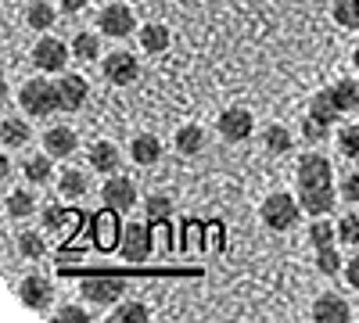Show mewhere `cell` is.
<instances>
[{"label": "cell", "mask_w": 359, "mask_h": 323, "mask_svg": "<svg viewBox=\"0 0 359 323\" xmlns=\"http://www.w3.org/2000/svg\"><path fill=\"white\" fill-rule=\"evenodd\" d=\"M298 194L309 216H327L334 209V187H331V162L323 155H302L298 162Z\"/></svg>", "instance_id": "obj_1"}, {"label": "cell", "mask_w": 359, "mask_h": 323, "mask_svg": "<svg viewBox=\"0 0 359 323\" xmlns=\"http://www.w3.org/2000/svg\"><path fill=\"white\" fill-rule=\"evenodd\" d=\"M352 108H359V83L355 79H341V83L327 86L323 94L313 97V111L309 115H316V119H323V123H334L338 115H345Z\"/></svg>", "instance_id": "obj_2"}, {"label": "cell", "mask_w": 359, "mask_h": 323, "mask_svg": "<svg viewBox=\"0 0 359 323\" xmlns=\"http://www.w3.org/2000/svg\"><path fill=\"white\" fill-rule=\"evenodd\" d=\"M18 101H22V108H25L29 115H36V119H43V115H50V111L62 108V94H57V86L47 83V79H29V83L22 86Z\"/></svg>", "instance_id": "obj_3"}, {"label": "cell", "mask_w": 359, "mask_h": 323, "mask_svg": "<svg viewBox=\"0 0 359 323\" xmlns=\"http://www.w3.org/2000/svg\"><path fill=\"white\" fill-rule=\"evenodd\" d=\"M298 219V205L291 194H269L262 201V223L269 230H291Z\"/></svg>", "instance_id": "obj_4"}, {"label": "cell", "mask_w": 359, "mask_h": 323, "mask_svg": "<svg viewBox=\"0 0 359 323\" xmlns=\"http://www.w3.org/2000/svg\"><path fill=\"white\" fill-rule=\"evenodd\" d=\"M97 25H101V33H104V36L123 40V36H130L133 29H137V18H133V11H130L126 4H108V8L101 11Z\"/></svg>", "instance_id": "obj_5"}, {"label": "cell", "mask_w": 359, "mask_h": 323, "mask_svg": "<svg viewBox=\"0 0 359 323\" xmlns=\"http://www.w3.org/2000/svg\"><path fill=\"white\" fill-rule=\"evenodd\" d=\"M252 111L248 108H226L223 115H219V137L223 140H230V144H241V140H248L252 137Z\"/></svg>", "instance_id": "obj_6"}, {"label": "cell", "mask_w": 359, "mask_h": 323, "mask_svg": "<svg viewBox=\"0 0 359 323\" xmlns=\"http://www.w3.org/2000/svg\"><path fill=\"white\" fill-rule=\"evenodd\" d=\"M33 62H36V69H43V72H62L65 62H69V47H65L62 40H54V36H43V40L33 47Z\"/></svg>", "instance_id": "obj_7"}, {"label": "cell", "mask_w": 359, "mask_h": 323, "mask_svg": "<svg viewBox=\"0 0 359 323\" xmlns=\"http://www.w3.org/2000/svg\"><path fill=\"white\" fill-rule=\"evenodd\" d=\"M83 298L94 302V305H111L123 298V280L115 277H90L83 280Z\"/></svg>", "instance_id": "obj_8"}, {"label": "cell", "mask_w": 359, "mask_h": 323, "mask_svg": "<svg viewBox=\"0 0 359 323\" xmlns=\"http://www.w3.org/2000/svg\"><path fill=\"white\" fill-rule=\"evenodd\" d=\"M101 194H104V205L115 209V212H130L137 205V187H133V180H126V176H111Z\"/></svg>", "instance_id": "obj_9"}, {"label": "cell", "mask_w": 359, "mask_h": 323, "mask_svg": "<svg viewBox=\"0 0 359 323\" xmlns=\"http://www.w3.org/2000/svg\"><path fill=\"white\" fill-rule=\"evenodd\" d=\"M104 79L115 83V86H130L137 79V57L126 54V50H115L104 57Z\"/></svg>", "instance_id": "obj_10"}, {"label": "cell", "mask_w": 359, "mask_h": 323, "mask_svg": "<svg viewBox=\"0 0 359 323\" xmlns=\"http://www.w3.org/2000/svg\"><path fill=\"white\" fill-rule=\"evenodd\" d=\"M57 94H62V108L65 111H79L83 101L90 97V83L76 72H65V79H57Z\"/></svg>", "instance_id": "obj_11"}, {"label": "cell", "mask_w": 359, "mask_h": 323, "mask_svg": "<svg viewBox=\"0 0 359 323\" xmlns=\"http://www.w3.org/2000/svg\"><path fill=\"white\" fill-rule=\"evenodd\" d=\"M18 298H22V305L25 309H47L50 305V284L43 280V277H22V284H18Z\"/></svg>", "instance_id": "obj_12"}, {"label": "cell", "mask_w": 359, "mask_h": 323, "mask_svg": "<svg viewBox=\"0 0 359 323\" xmlns=\"http://www.w3.org/2000/svg\"><path fill=\"white\" fill-rule=\"evenodd\" d=\"M147 252H151V233H147L144 223H130L126 233H123V255L130 262H144Z\"/></svg>", "instance_id": "obj_13"}, {"label": "cell", "mask_w": 359, "mask_h": 323, "mask_svg": "<svg viewBox=\"0 0 359 323\" xmlns=\"http://www.w3.org/2000/svg\"><path fill=\"white\" fill-rule=\"evenodd\" d=\"M348 305L338 298V295H323V298H316V305H313V319L316 323H348Z\"/></svg>", "instance_id": "obj_14"}, {"label": "cell", "mask_w": 359, "mask_h": 323, "mask_svg": "<svg viewBox=\"0 0 359 323\" xmlns=\"http://www.w3.org/2000/svg\"><path fill=\"white\" fill-rule=\"evenodd\" d=\"M76 130H69V126H54V130H47V137H43V148H47V155H54V158H65V155H72L76 151Z\"/></svg>", "instance_id": "obj_15"}, {"label": "cell", "mask_w": 359, "mask_h": 323, "mask_svg": "<svg viewBox=\"0 0 359 323\" xmlns=\"http://www.w3.org/2000/svg\"><path fill=\"white\" fill-rule=\"evenodd\" d=\"M111 212H115V209H111ZM111 212H104V216L94 219V226H97V245H101L104 252H111L115 245H123V233H118V223H115Z\"/></svg>", "instance_id": "obj_16"}, {"label": "cell", "mask_w": 359, "mask_h": 323, "mask_svg": "<svg viewBox=\"0 0 359 323\" xmlns=\"http://www.w3.org/2000/svg\"><path fill=\"white\" fill-rule=\"evenodd\" d=\"M140 47H144L147 54H162V50L169 47V29L158 25V22L144 25V29H140Z\"/></svg>", "instance_id": "obj_17"}, {"label": "cell", "mask_w": 359, "mask_h": 323, "mask_svg": "<svg viewBox=\"0 0 359 323\" xmlns=\"http://www.w3.org/2000/svg\"><path fill=\"white\" fill-rule=\"evenodd\" d=\"M130 155H133L137 165H155V162L162 158V144H158L155 137H137L133 148H130Z\"/></svg>", "instance_id": "obj_18"}, {"label": "cell", "mask_w": 359, "mask_h": 323, "mask_svg": "<svg viewBox=\"0 0 359 323\" xmlns=\"http://www.w3.org/2000/svg\"><path fill=\"white\" fill-rule=\"evenodd\" d=\"M90 165H94L97 172H115V169H118V151H115V144H108V140L94 144V148H90Z\"/></svg>", "instance_id": "obj_19"}, {"label": "cell", "mask_w": 359, "mask_h": 323, "mask_svg": "<svg viewBox=\"0 0 359 323\" xmlns=\"http://www.w3.org/2000/svg\"><path fill=\"white\" fill-rule=\"evenodd\" d=\"M205 148V133H201V126H184L176 133V151L180 155H198Z\"/></svg>", "instance_id": "obj_20"}, {"label": "cell", "mask_w": 359, "mask_h": 323, "mask_svg": "<svg viewBox=\"0 0 359 323\" xmlns=\"http://www.w3.org/2000/svg\"><path fill=\"white\" fill-rule=\"evenodd\" d=\"M111 319L115 323H147V319H151V309L140 305V302H126L123 309L111 312Z\"/></svg>", "instance_id": "obj_21"}, {"label": "cell", "mask_w": 359, "mask_h": 323, "mask_svg": "<svg viewBox=\"0 0 359 323\" xmlns=\"http://www.w3.org/2000/svg\"><path fill=\"white\" fill-rule=\"evenodd\" d=\"M334 22L345 29H359V0H334Z\"/></svg>", "instance_id": "obj_22"}, {"label": "cell", "mask_w": 359, "mask_h": 323, "mask_svg": "<svg viewBox=\"0 0 359 323\" xmlns=\"http://www.w3.org/2000/svg\"><path fill=\"white\" fill-rule=\"evenodd\" d=\"M57 191H62L65 198H83L86 194V176L76 172V169H69L62 180H57Z\"/></svg>", "instance_id": "obj_23"}, {"label": "cell", "mask_w": 359, "mask_h": 323, "mask_svg": "<svg viewBox=\"0 0 359 323\" xmlns=\"http://www.w3.org/2000/svg\"><path fill=\"white\" fill-rule=\"evenodd\" d=\"M33 209H36V201H33V194H29V191H15V194H8V216L22 219V216H29Z\"/></svg>", "instance_id": "obj_24"}, {"label": "cell", "mask_w": 359, "mask_h": 323, "mask_svg": "<svg viewBox=\"0 0 359 323\" xmlns=\"http://www.w3.org/2000/svg\"><path fill=\"white\" fill-rule=\"evenodd\" d=\"M97 36L94 33H79L76 40H72V54L79 57V62H94V57H97Z\"/></svg>", "instance_id": "obj_25"}, {"label": "cell", "mask_w": 359, "mask_h": 323, "mask_svg": "<svg viewBox=\"0 0 359 323\" xmlns=\"http://www.w3.org/2000/svg\"><path fill=\"white\" fill-rule=\"evenodd\" d=\"M29 137H33V133H29V126L22 119H4V144H8V148H22Z\"/></svg>", "instance_id": "obj_26"}, {"label": "cell", "mask_w": 359, "mask_h": 323, "mask_svg": "<svg viewBox=\"0 0 359 323\" xmlns=\"http://www.w3.org/2000/svg\"><path fill=\"white\" fill-rule=\"evenodd\" d=\"M266 148L273 151V155H287L291 151V133L284 126H269L266 130Z\"/></svg>", "instance_id": "obj_27"}, {"label": "cell", "mask_w": 359, "mask_h": 323, "mask_svg": "<svg viewBox=\"0 0 359 323\" xmlns=\"http://www.w3.org/2000/svg\"><path fill=\"white\" fill-rule=\"evenodd\" d=\"M22 172H25V180H33V184H47L50 180V158H29Z\"/></svg>", "instance_id": "obj_28"}, {"label": "cell", "mask_w": 359, "mask_h": 323, "mask_svg": "<svg viewBox=\"0 0 359 323\" xmlns=\"http://www.w3.org/2000/svg\"><path fill=\"white\" fill-rule=\"evenodd\" d=\"M18 252L25 255V259H40L43 255V238L36 230H25L22 238H18Z\"/></svg>", "instance_id": "obj_29"}, {"label": "cell", "mask_w": 359, "mask_h": 323, "mask_svg": "<svg viewBox=\"0 0 359 323\" xmlns=\"http://www.w3.org/2000/svg\"><path fill=\"white\" fill-rule=\"evenodd\" d=\"M25 18H29V25H33V29H47V25H54V8L43 4V0H36Z\"/></svg>", "instance_id": "obj_30"}, {"label": "cell", "mask_w": 359, "mask_h": 323, "mask_svg": "<svg viewBox=\"0 0 359 323\" xmlns=\"http://www.w3.org/2000/svg\"><path fill=\"white\" fill-rule=\"evenodd\" d=\"M169 212H172V201L165 194H151V198H147V223H158Z\"/></svg>", "instance_id": "obj_31"}, {"label": "cell", "mask_w": 359, "mask_h": 323, "mask_svg": "<svg viewBox=\"0 0 359 323\" xmlns=\"http://www.w3.org/2000/svg\"><path fill=\"white\" fill-rule=\"evenodd\" d=\"M316 270H320V273H327V277L338 273V270H341V255H338L331 245L320 248V255H316Z\"/></svg>", "instance_id": "obj_32"}, {"label": "cell", "mask_w": 359, "mask_h": 323, "mask_svg": "<svg viewBox=\"0 0 359 323\" xmlns=\"http://www.w3.org/2000/svg\"><path fill=\"white\" fill-rule=\"evenodd\" d=\"M338 148H341V155H345V158H359V126L341 130V137H338Z\"/></svg>", "instance_id": "obj_33"}, {"label": "cell", "mask_w": 359, "mask_h": 323, "mask_svg": "<svg viewBox=\"0 0 359 323\" xmlns=\"http://www.w3.org/2000/svg\"><path fill=\"white\" fill-rule=\"evenodd\" d=\"M338 241L341 245H359V219L355 216L338 219Z\"/></svg>", "instance_id": "obj_34"}, {"label": "cell", "mask_w": 359, "mask_h": 323, "mask_svg": "<svg viewBox=\"0 0 359 323\" xmlns=\"http://www.w3.org/2000/svg\"><path fill=\"white\" fill-rule=\"evenodd\" d=\"M334 233H338V230H334L331 223H313V226H309V241H313L316 248H327V245L334 241Z\"/></svg>", "instance_id": "obj_35"}, {"label": "cell", "mask_w": 359, "mask_h": 323, "mask_svg": "<svg viewBox=\"0 0 359 323\" xmlns=\"http://www.w3.org/2000/svg\"><path fill=\"white\" fill-rule=\"evenodd\" d=\"M65 219H69V212L62 209V205H47V209H43V226L47 230H62Z\"/></svg>", "instance_id": "obj_36"}, {"label": "cell", "mask_w": 359, "mask_h": 323, "mask_svg": "<svg viewBox=\"0 0 359 323\" xmlns=\"http://www.w3.org/2000/svg\"><path fill=\"white\" fill-rule=\"evenodd\" d=\"M54 319L57 323H90V312H83L79 305H62L54 312Z\"/></svg>", "instance_id": "obj_37"}, {"label": "cell", "mask_w": 359, "mask_h": 323, "mask_svg": "<svg viewBox=\"0 0 359 323\" xmlns=\"http://www.w3.org/2000/svg\"><path fill=\"white\" fill-rule=\"evenodd\" d=\"M327 126H331V123H323V119H316V115H309V119L302 123V133H306V140H323L327 137Z\"/></svg>", "instance_id": "obj_38"}, {"label": "cell", "mask_w": 359, "mask_h": 323, "mask_svg": "<svg viewBox=\"0 0 359 323\" xmlns=\"http://www.w3.org/2000/svg\"><path fill=\"white\" fill-rule=\"evenodd\" d=\"M341 198L345 201H359V172H348L341 180Z\"/></svg>", "instance_id": "obj_39"}, {"label": "cell", "mask_w": 359, "mask_h": 323, "mask_svg": "<svg viewBox=\"0 0 359 323\" xmlns=\"http://www.w3.org/2000/svg\"><path fill=\"white\" fill-rule=\"evenodd\" d=\"M345 277H348V284H352V287H359V255L345 266Z\"/></svg>", "instance_id": "obj_40"}, {"label": "cell", "mask_w": 359, "mask_h": 323, "mask_svg": "<svg viewBox=\"0 0 359 323\" xmlns=\"http://www.w3.org/2000/svg\"><path fill=\"white\" fill-rule=\"evenodd\" d=\"M86 4H90V0H62V8H65V11H83Z\"/></svg>", "instance_id": "obj_41"}, {"label": "cell", "mask_w": 359, "mask_h": 323, "mask_svg": "<svg viewBox=\"0 0 359 323\" xmlns=\"http://www.w3.org/2000/svg\"><path fill=\"white\" fill-rule=\"evenodd\" d=\"M355 69H359V47H355Z\"/></svg>", "instance_id": "obj_42"}]
</instances>
